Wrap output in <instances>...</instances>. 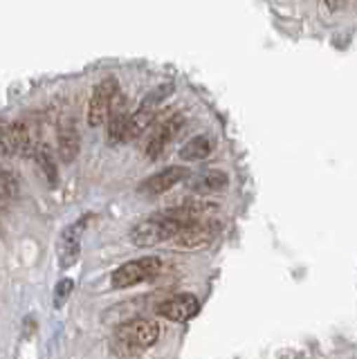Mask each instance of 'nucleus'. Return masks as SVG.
Returning <instances> with one entry per match:
<instances>
[{
    "label": "nucleus",
    "mask_w": 357,
    "mask_h": 359,
    "mask_svg": "<svg viewBox=\"0 0 357 359\" xmlns=\"http://www.w3.org/2000/svg\"><path fill=\"white\" fill-rule=\"evenodd\" d=\"M187 177H189V168L187 166H166L164 171L144 180V182L140 184V194L160 196V194L173 189L177 182H182V180H187Z\"/></svg>",
    "instance_id": "1a4fd4ad"
},
{
    "label": "nucleus",
    "mask_w": 357,
    "mask_h": 359,
    "mask_svg": "<svg viewBox=\"0 0 357 359\" xmlns=\"http://www.w3.org/2000/svg\"><path fill=\"white\" fill-rule=\"evenodd\" d=\"M162 272V261L158 256H144V258H137V261H128L121 267H117L113 272V278H110V283H113L115 290H126V287H133L137 283H144V280H151Z\"/></svg>",
    "instance_id": "f03ea898"
},
{
    "label": "nucleus",
    "mask_w": 357,
    "mask_h": 359,
    "mask_svg": "<svg viewBox=\"0 0 357 359\" xmlns=\"http://www.w3.org/2000/svg\"><path fill=\"white\" fill-rule=\"evenodd\" d=\"M34 157L39 160V164H41L43 171H46V175H48V180H50V184H57V166H54L52 155L48 153L46 146H36Z\"/></svg>",
    "instance_id": "f3484780"
},
{
    "label": "nucleus",
    "mask_w": 357,
    "mask_h": 359,
    "mask_svg": "<svg viewBox=\"0 0 357 359\" xmlns=\"http://www.w3.org/2000/svg\"><path fill=\"white\" fill-rule=\"evenodd\" d=\"M184 227L182 220H177L169 213H162V216H153L137 222L135 227L130 229L128 238L135 247H153L160 245L164 241L173 238V236Z\"/></svg>",
    "instance_id": "f257e3e1"
},
{
    "label": "nucleus",
    "mask_w": 357,
    "mask_h": 359,
    "mask_svg": "<svg viewBox=\"0 0 357 359\" xmlns=\"http://www.w3.org/2000/svg\"><path fill=\"white\" fill-rule=\"evenodd\" d=\"M74 283L70 278H61L57 283V290H54V308H63V303L68 301V297L72 294Z\"/></svg>",
    "instance_id": "a211bd4d"
},
{
    "label": "nucleus",
    "mask_w": 357,
    "mask_h": 359,
    "mask_svg": "<svg viewBox=\"0 0 357 359\" xmlns=\"http://www.w3.org/2000/svg\"><path fill=\"white\" fill-rule=\"evenodd\" d=\"M164 213L169 216L182 220L184 224L189 222H198V220H209L211 216L218 213V205L216 202H209V200H189L180 207H173V209H166Z\"/></svg>",
    "instance_id": "9b49d317"
},
{
    "label": "nucleus",
    "mask_w": 357,
    "mask_h": 359,
    "mask_svg": "<svg viewBox=\"0 0 357 359\" xmlns=\"http://www.w3.org/2000/svg\"><path fill=\"white\" fill-rule=\"evenodd\" d=\"M16 194V180L12 177V173H7L5 168H0V211H3L9 200Z\"/></svg>",
    "instance_id": "dca6fc26"
},
{
    "label": "nucleus",
    "mask_w": 357,
    "mask_h": 359,
    "mask_svg": "<svg viewBox=\"0 0 357 359\" xmlns=\"http://www.w3.org/2000/svg\"><path fill=\"white\" fill-rule=\"evenodd\" d=\"M117 341L121 346L135 348V351H144V348H151L160 337V325L149 319H133L121 323L117 328Z\"/></svg>",
    "instance_id": "20e7f679"
},
{
    "label": "nucleus",
    "mask_w": 357,
    "mask_h": 359,
    "mask_svg": "<svg viewBox=\"0 0 357 359\" xmlns=\"http://www.w3.org/2000/svg\"><path fill=\"white\" fill-rule=\"evenodd\" d=\"M182 123H184V117L180 115V112H175V115H169L164 121H160L158 126L151 130L147 149H144V153H147L149 160H158L160 153L173 142L175 135L180 133Z\"/></svg>",
    "instance_id": "423d86ee"
},
{
    "label": "nucleus",
    "mask_w": 357,
    "mask_h": 359,
    "mask_svg": "<svg viewBox=\"0 0 357 359\" xmlns=\"http://www.w3.org/2000/svg\"><path fill=\"white\" fill-rule=\"evenodd\" d=\"M119 95V83L115 76H106L93 90V97L88 101V126H102L108 119V112L113 108V101Z\"/></svg>",
    "instance_id": "7ed1b4c3"
},
{
    "label": "nucleus",
    "mask_w": 357,
    "mask_h": 359,
    "mask_svg": "<svg viewBox=\"0 0 357 359\" xmlns=\"http://www.w3.org/2000/svg\"><path fill=\"white\" fill-rule=\"evenodd\" d=\"M209 153H211V140L207 137V135H198V137L189 140L182 146L180 157L184 162H200V160H205Z\"/></svg>",
    "instance_id": "4468645a"
},
{
    "label": "nucleus",
    "mask_w": 357,
    "mask_h": 359,
    "mask_svg": "<svg viewBox=\"0 0 357 359\" xmlns=\"http://www.w3.org/2000/svg\"><path fill=\"white\" fill-rule=\"evenodd\" d=\"M198 310H200V301L194 294H189V292L175 294L158 306V314L169 321H189L191 317H196Z\"/></svg>",
    "instance_id": "6e6552de"
},
{
    "label": "nucleus",
    "mask_w": 357,
    "mask_h": 359,
    "mask_svg": "<svg viewBox=\"0 0 357 359\" xmlns=\"http://www.w3.org/2000/svg\"><path fill=\"white\" fill-rule=\"evenodd\" d=\"M79 130L72 121H63L59 128V155L63 162H72L76 155H79Z\"/></svg>",
    "instance_id": "ddd939ff"
},
{
    "label": "nucleus",
    "mask_w": 357,
    "mask_h": 359,
    "mask_svg": "<svg viewBox=\"0 0 357 359\" xmlns=\"http://www.w3.org/2000/svg\"><path fill=\"white\" fill-rule=\"evenodd\" d=\"M108 142L110 144H119V142H126V128H128V121L130 115L126 110V99L117 95L113 101V108L108 112Z\"/></svg>",
    "instance_id": "f8f14e48"
},
{
    "label": "nucleus",
    "mask_w": 357,
    "mask_h": 359,
    "mask_svg": "<svg viewBox=\"0 0 357 359\" xmlns=\"http://www.w3.org/2000/svg\"><path fill=\"white\" fill-rule=\"evenodd\" d=\"M323 3H326V7L330 11H339V9L346 7V0H323Z\"/></svg>",
    "instance_id": "6ab92c4d"
},
{
    "label": "nucleus",
    "mask_w": 357,
    "mask_h": 359,
    "mask_svg": "<svg viewBox=\"0 0 357 359\" xmlns=\"http://www.w3.org/2000/svg\"><path fill=\"white\" fill-rule=\"evenodd\" d=\"M229 182L227 173L222 171H207V173H200L194 182H191V189L194 191H200V194H211V191H218V189H225Z\"/></svg>",
    "instance_id": "2eb2a0df"
},
{
    "label": "nucleus",
    "mask_w": 357,
    "mask_h": 359,
    "mask_svg": "<svg viewBox=\"0 0 357 359\" xmlns=\"http://www.w3.org/2000/svg\"><path fill=\"white\" fill-rule=\"evenodd\" d=\"M36 144L32 140V128L25 121L0 123V153L7 155H34Z\"/></svg>",
    "instance_id": "39448f33"
},
{
    "label": "nucleus",
    "mask_w": 357,
    "mask_h": 359,
    "mask_svg": "<svg viewBox=\"0 0 357 359\" xmlns=\"http://www.w3.org/2000/svg\"><path fill=\"white\" fill-rule=\"evenodd\" d=\"M88 222V216H83L79 222L70 224L68 229L61 233V241H59V263L61 267H72L76 263V258H79V250H81V233H83V227Z\"/></svg>",
    "instance_id": "9d476101"
},
{
    "label": "nucleus",
    "mask_w": 357,
    "mask_h": 359,
    "mask_svg": "<svg viewBox=\"0 0 357 359\" xmlns=\"http://www.w3.org/2000/svg\"><path fill=\"white\" fill-rule=\"evenodd\" d=\"M216 233H218L216 222L198 220V222L184 224V227L173 236V241L177 247H184V250H200V247H207L214 243Z\"/></svg>",
    "instance_id": "0eeeda50"
}]
</instances>
